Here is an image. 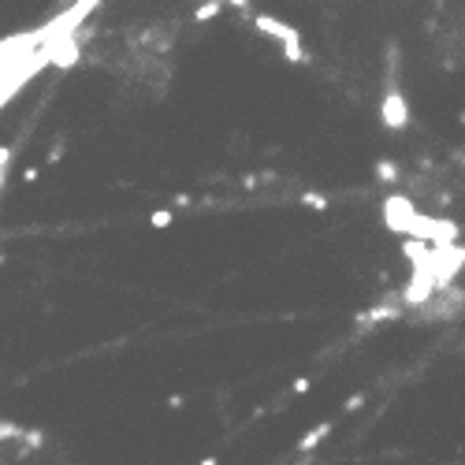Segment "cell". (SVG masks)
I'll return each instance as SVG.
<instances>
[{
	"instance_id": "cell-3",
	"label": "cell",
	"mask_w": 465,
	"mask_h": 465,
	"mask_svg": "<svg viewBox=\"0 0 465 465\" xmlns=\"http://www.w3.org/2000/svg\"><path fill=\"white\" fill-rule=\"evenodd\" d=\"M49 68H74L82 60V34H60L45 41Z\"/></svg>"
},
{
	"instance_id": "cell-10",
	"label": "cell",
	"mask_w": 465,
	"mask_h": 465,
	"mask_svg": "<svg viewBox=\"0 0 465 465\" xmlns=\"http://www.w3.org/2000/svg\"><path fill=\"white\" fill-rule=\"evenodd\" d=\"M301 205H306L309 212H324V209H328V198L317 194V190H306V194H301Z\"/></svg>"
},
{
	"instance_id": "cell-13",
	"label": "cell",
	"mask_w": 465,
	"mask_h": 465,
	"mask_svg": "<svg viewBox=\"0 0 465 465\" xmlns=\"http://www.w3.org/2000/svg\"><path fill=\"white\" fill-rule=\"evenodd\" d=\"M309 380H306V376H301V380H294V387H290V391H294V395H309Z\"/></svg>"
},
{
	"instance_id": "cell-17",
	"label": "cell",
	"mask_w": 465,
	"mask_h": 465,
	"mask_svg": "<svg viewBox=\"0 0 465 465\" xmlns=\"http://www.w3.org/2000/svg\"><path fill=\"white\" fill-rule=\"evenodd\" d=\"M201 465H220V462H216V458H205V462H201Z\"/></svg>"
},
{
	"instance_id": "cell-1",
	"label": "cell",
	"mask_w": 465,
	"mask_h": 465,
	"mask_svg": "<svg viewBox=\"0 0 465 465\" xmlns=\"http://www.w3.org/2000/svg\"><path fill=\"white\" fill-rule=\"evenodd\" d=\"M417 216H420V209L413 205V198H406V194H387V198H384V223H387V231L406 235V239H409Z\"/></svg>"
},
{
	"instance_id": "cell-5",
	"label": "cell",
	"mask_w": 465,
	"mask_h": 465,
	"mask_svg": "<svg viewBox=\"0 0 465 465\" xmlns=\"http://www.w3.org/2000/svg\"><path fill=\"white\" fill-rule=\"evenodd\" d=\"M253 26L261 30L265 38H272V41H279V45H283V41H290V38H298L301 30L298 26H290V23H283V19H276V15H253Z\"/></svg>"
},
{
	"instance_id": "cell-11",
	"label": "cell",
	"mask_w": 465,
	"mask_h": 465,
	"mask_svg": "<svg viewBox=\"0 0 465 465\" xmlns=\"http://www.w3.org/2000/svg\"><path fill=\"white\" fill-rule=\"evenodd\" d=\"M171 220H175V212H171V209H153V212H149V223H153L157 231L171 227Z\"/></svg>"
},
{
	"instance_id": "cell-9",
	"label": "cell",
	"mask_w": 465,
	"mask_h": 465,
	"mask_svg": "<svg viewBox=\"0 0 465 465\" xmlns=\"http://www.w3.org/2000/svg\"><path fill=\"white\" fill-rule=\"evenodd\" d=\"M220 8H223V0H201V4L194 8V19H198V23H209V19L220 15Z\"/></svg>"
},
{
	"instance_id": "cell-18",
	"label": "cell",
	"mask_w": 465,
	"mask_h": 465,
	"mask_svg": "<svg viewBox=\"0 0 465 465\" xmlns=\"http://www.w3.org/2000/svg\"><path fill=\"white\" fill-rule=\"evenodd\" d=\"M462 123H465V112H462Z\"/></svg>"
},
{
	"instance_id": "cell-14",
	"label": "cell",
	"mask_w": 465,
	"mask_h": 465,
	"mask_svg": "<svg viewBox=\"0 0 465 465\" xmlns=\"http://www.w3.org/2000/svg\"><path fill=\"white\" fill-rule=\"evenodd\" d=\"M358 406H365V395H354L350 402H346V409H358Z\"/></svg>"
},
{
	"instance_id": "cell-12",
	"label": "cell",
	"mask_w": 465,
	"mask_h": 465,
	"mask_svg": "<svg viewBox=\"0 0 465 465\" xmlns=\"http://www.w3.org/2000/svg\"><path fill=\"white\" fill-rule=\"evenodd\" d=\"M12 157H15V149H12V145H0V187L8 182V168H12Z\"/></svg>"
},
{
	"instance_id": "cell-4",
	"label": "cell",
	"mask_w": 465,
	"mask_h": 465,
	"mask_svg": "<svg viewBox=\"0 0 465 465\" xmlns=\"http://www.w3.org/2000/svg\"><path fill=\"white\" fill-rule=\"evenodd\" d=\"M380 120L387 131H406L409 127V104H406V97L398 86H387V93H384V101H380Z\"/></svg>"
},
{
	"instance_id": "cell-2",
	"label": "cell",
	"mask_w": 465,
	"mask_h": 465,
	"mask_svg": "<svg viewBox=\"0 0 465 465\" xmlns=\"http://www.w3.org/2000/svg\"><path fill=\"white\" fill-rule=\"evenodd\" d=\"M432 250H436V261H432V268H436V290H447V287H454V279L465 268V246L454 242V246H432Z\"/></svg>"
},
{
	"instance_id": "cell-8",
	"label": "cell",
	"mask_w": 465,
	"mask_h": 465,
	"mask_svg": "<svg viewBox=\"0 0 465 465\" xmlns=\"http://www.w3.org/2000/svg\"><path fill=\"white\" fill-rule=\"evenodd\" d=\"M331 428H335V420H324V425H317L313 432H306V436L298 439V450H313V447H317V443H320L324 436H328Z\"/></svg>"
},
{
	"instance_id": "cell-6",
	"label": "cell",
	"mask_w": 465,
	"mask_h": 465,
	"mask_svg": "<svg viewBox=\"0 0 465 465\" xmlns=\"http://www.w3.org/2000/svg\"><path fill=\"white\" fill-rule=\"evenodd\" d=\"M398 301L395 298H387V301H380L376 309H365V313H358V324H384V320H398Z\"/></svg>"
},
{
	"instance_id": "cell-15",
	"label": "cell",
	"mask_w": 465,
	"mask_h": 465,
	"mask_svg": "<svg viewBox=\"0 0 465 465\" xmlns=\"http://www.w3.org/2000/svg\"><path fill=\"white\" fill-rule=\"evenodd\" d=\"M23 182H38V168H26L23 171Z\"/></svg>"
},
{
	"instance_id": "cell-16",
	"label": "cell",
	"mask_w": 465,
	"mask_h": 465,
	"mask_svg": "<svg viewBox=\"0 0 465 465\" xmlns=\"http://www.w3.org/2000/svg\"><path fill=\"white\" fill-rule=\"evenodd\" d=\"M223 4H231V8H250V0H223Z\"/></svg>"
},
{
	"instance_id": "cell-7",
	"label": "cell",
	"mask_w": 465,
	"mask_h": 465,
	"mask_svg": "<svg viewBox=\"0 0 465 465\" xmlns=\"http://www.w3.org/2000/svg\"><path fill=\"white\" fill-rule=\"evenodd\" d=\"M376 182H384V187H395V182H398V164L391 157L376 160Z\"/></svg>"
}]
</instances>
